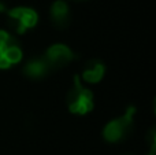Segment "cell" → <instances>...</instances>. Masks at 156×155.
Instances as JSON below:
<instances>
[{"label":"cell","instance_id":"cell-1","mask_svg":"<svg viewBox=\"0 0 156 155\" xmlns=\"http://www.w3.org/2000/svg\"><path fill=\"white\" fill-rule=\"evenodd\" d=\"M134 114H136V107L130 106L123 115L110 121L104 126V131H103L104 139L110 143H116L123 140L133 129V115Z\"/></svg>","mask_w":156,"mask_h":155},{"label":"cell","instance_id":"cell-2","mask_svg":"<svg viewBox=\"0 0 156 155\" xmlns=\"http://www.w3.org/2000/svg\"><path fill=\"white\" fill-rule=\"evenodd\" d=\"M67 104L69 110L78 115H83L93 110V93L78 82V77H76V85L69 92Z\"/></svg>","mask_w":156,"mask_h":155},{"label":"cell","instance_id":"cell-3","mask_svg":"<svg viewBox=\"0 0 156 155\" xmlns=\"http://www.w3.org/2000/svg\"><path fill=\"white\" fill-rule=\"evenodd\" d=\"M8 18L11 21V26L19 33H25L27 29H32L37 25L38 15L33 8L29 7H15L8 11Z\"/></svg>","mask_w":156,"mask_h":155},{"label":"cell","instance_id":"cell-4","mask_svg":"<svg viewBox=\"0 0 156 155\" xmlns=\"http://www.w3.org/2000/svg\"><path fill=\"white\" fill-rule=\"evenodd\" d=\"M76 58L74 52L65 44H54L47 49L44 59L47 60L49 67H62L70 63Z\"/></svg>","mask_w":156,"mask_h":155},{"label":"cell","instance_id":"cell-5","mask_svg":"<svg viewBox=\"0 0 156 155\" xmlns=\"http://www.w3.org/2000/svg\"><path fill=\"white\" fill-rule=\"evenodd\" d=\"M51 18L56 27H66L70 22V10L65 0H56L51 5Z\"/></svg>","mask_w":156,"mask_h":155},{"label":"cell","instance_id":"cell-6","mask_svg":"<svg viewBox=\"0 0 156 155\" xmlns=\"http://www.w3.org/2000/svg\"><path fill=\"white\" fill-rule=\"evenodd\" d=\"M105 73V67L100 60H89L85 65L82 70V78L83 81L89 82V84H97L103 80Z\"/></svg>","mask_w":156,"mask_h":155},{"label":"cell","instance_id":"cell-7","mask_svg":"<svg viewBox=\"0 0 156 155\" xmlns=\"http://www.w3.org/2000/svg\"><path fill=\"white\" fill-rule=\"evenodd\" d=\"M22 60V49L16 44L11 43L7 48L0 52V69H8L10 66Z\"/></svg>","mask_w":156,"mask_h":155},{"label":"cell","instance_id":"cell-8","mask_svg":"<svg viewBox=\"0 0 156 155\" xmlns=\"http://www.w3.org/2000/svg\"><path fill=\"white\" fill-rule=\"evenodd\" d=\"M49 70V66L45 59H32L25 65V74L30 78H41Z\"/></svg>","mask_w":156,"mask_h":155},{"label":"cell","instance_id":"cell-9","mask_svg":"<svg viewBox=\"0 0 156 155\" xmlns=\"http://www.w3.org/2000/svg\"><path fill=\"white\" fill-rule=\"evenodd\" d=\"M11 43H12V38H11L10 33H7L5 30H0V52L4 48H7Z\"/></svg>","mask_w":156,"mask_h":155},{"label":"cell","instance_id":"cell-10","mask_svg":"<svg viewBox=\"0 0 156 155\" xmlns=\"http://www.w3.org/2000/svg\"><path fill=\"white\" fill-rule=\"evenodd\" d=\"M148 140H149V146H151L148 155H155V153H156V132H155V129H151V132H149V135H148Z\"/></svg>","mask_w":156,"mask_h":155},{"label":"cell","instance_id":"cell-11","mask_svg":"<svg viewBox=\"0 0 156 155\" xmlns=\"http://www.w3.org/2000/svg\"><path fill=\"white\" fill-rule=\"evenodd\" d=\"M5 10V7H4V4H3L2 2H0V13H3V11Z\"/></svg>","mask_w":156,"mask_h":155}]
</instances>
